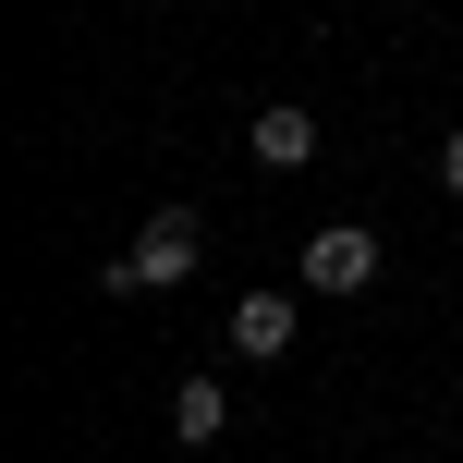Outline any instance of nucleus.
I'll return each instance as SVG.
<instances>
[{
    "mask_svg": "<svg viewBox=\"0 0 463 463\" xmlns=\"http://www.w3.org/2000/svg\"><path fill=\"white\" fill-rule=\"evenodd\" d=\"M195 244H208V232H195V208H159L98 280H110V293H184V280H195Z\"/></svg>",
    "mask_w": 463,
    "mask_h": 463,
    "instance_id": "obj_1",
    "label": "nucleus"
},
{
    "mask_svg": "<svg viewBox=\"0 0 463 463\" xmlns=\"http://www.w3.org/2000/svg\"><path fill=\"white\" fill-rule=\"evenodd\" d=\"M366 280H378V232H354V220L305 232V293H366Z\"/></svg>",
    "mask_w": 463,
    "mask_h": 463,
    "instance_id": "obj_2",
    "label": "nucleus"
},
{
    "mask_svg": "<svg viewBox=\"0 0 463 463\" xmlns=\"http://www.w3.org/2000/svg\"><path fill=\"white\" fill-rule=\"evenodd\" d=\"M244 146H256V171H305V159H317V110H293V98H269Z\"/></svg>",
    "mask_w": 463,
    "mask_h": 463,
    "instance_id": "obj_3",
    "label": "nucleus"
},
{
    "mask_svg": "<svg viewBox=\"0 0 463 463\" xmlns=\"http://www.w3.org/2000/svg\"><path fill=\"white\" fill-rule=\"evenodd\" d=\"M293 329H305L293 293H244V305H232V354H256V366H269V354H293Z\"/></svg>",
    "mask_w": 463,
    "mask_h": 463,
    "instance_id": "obj_4",
    "label": "nucleus"
},
{
    "mask_svg": "<svg viewBox=\"0 0 463 463\" xmlns=\"http://www.w3.org/2000/svg\"><path fill=\"white\" fill-rule=\"evenodd\" d=\"M220 427H232V391H220V378H171V439H184V451H208Z\"/></svg>",
    "mask_w": 463,
    "mask_h": 463,
    "instance_id": "obj_5",
    "label": "nucleus"
},
{
    "mask_svg": "<svg viewBox=\"0 0 463 463\" xmlns=\"http://www.w3.org/2000/svg\"><path fill=\"white\" fill-rule=\"evenodd\" d=\"M439 184H451V195H463V122H451V146H439Z\"/></svg>",
    "mask_w": 463,
    "mask_h": 463,
    "instance_id": "obj_6",
    "label": "nucleus"
}]
</instances>
